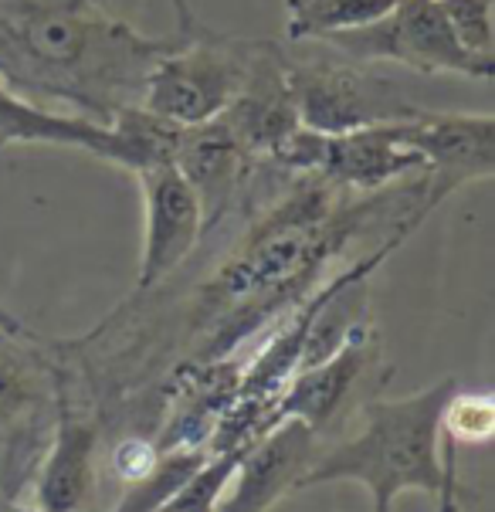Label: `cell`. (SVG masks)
<instances>
[{
  "mask_svg": "<svg viewBox=\"0 0 495 512\" xmlns=\"http://www.w3.org/2000/svg\"><path fill=\"white\" fill-rule=\"evenodd\" d=\"M170 38H146L99 0H0V78L109 126L136 109Z\"/></svg>",
  "mask_w": 495,
  "mask_h": 512,
  "instance_id": "1",
  "label": "cell"
},
{
  "mask_svg": "<svg viewBox=\"0 0 495 512\" xmlns=\"http://www.w3.org/2000/svg\"><path fill=\"white\" fill-rule=\"evenodd\" d=\"M255 51L258 41L207 28L177 0V31L146 75L140 109L170 126L211 123L241 92Z\"/></svg>",
  "mask_w": 495,
  "mask_h": 512,
  "instance_id": "3",
  "label": "cell"
},
{
  "mask_svg": "<svg viewBox=\"0 0 495 512\" xmlns=\"http://www.w3.org/2000/svg\"><path fill=\"white\" fill-rule=\"evenodd\" d=\"M156 458H160V448H156V445H150V441H143V438H129V441H123V445L116 448L112 465H116L119 479L129 485V482L143 479V475L156 465Z\"/></svg>",
  "mask_w": 495,
  "mask_h": 512,
  "instance_id": "19",
  "label": "cell"
},
{
  "mask_svg": "<svg viewBox=\"0 0 495 512\" xmlns=\"http://www.w3.org/2000/svg\"><path fill=\"white\" fill-rule=\"evenodd\" d=\"M495 431V401L485 390H468L462 387L448 397L445 414H441V435L451 438L455 445H485Z\"/></svg>",
  "mask_w": 495,
  "mask_h": 512,
  "instance_id": "16",
  "label": "cell"
},
{
  "mask_svg": "<svg viewBox=\"0 0 495 512\" xmlns=\"http://www.w3.org/2000/svg\"><path fill=\"white\" fill-rule=\"evenodd\" d=\"M394 4L397 0H285V38L329 41L380 21Z\"/></svg>",
  "mask_w": 495,
  "mask_h": 512,
  "instance_id": "15",
  "label": "cell"
},
{
  "mask_svg": "<svg viewBox=\"0 0 495 512\" xmlns=\"http://www.w3.org/2000/svg\"><path fill=\"white\" fill-rule=\"evenodd\" d=\"M170 160L184 173L190 190L201 201L204 214V238L221 228L228 214L238 211L245 197L248 177L255 163L245 150L231 140V133L217 119L201 126H177L170 140Z\"/></svg>",
  "mask_w": 495,
  "mask_h": 512,
  "instance_id": "10",
  "label": "cell"
},
{
  "mask_svg": "<svg viewBox=\"0 0 495 512\" xmlns=\"http://www.w3.org/2000/svg\"><path fill=\"white\" fill-rule=\"evenodd\" d=\"M319 451V431L306 421H279L255 435L241 451V462L231 475V496L221 499L217 512H268L285 496L299 492L302 475L309 472Z\"/></svg>",
  "mask_w": 495,
  "mask_h": 512,
  "instance_id": "9",
  "label": "cell"
},
{
  "mask_svg": "<svg viewBox=\"0 0 495 512\" xmlns=\"http://www.w3.org/2000/svg\"><path fill=\"white\" fill-rule=\"evenodd\" d=\"M38 387H41L38 363L24 360L14 350L0 353V424L28 414L24 407L38 401Z\"/></svg>",
  "mask_w": 495,
  "mask_h": 512,
  "instance_id": "18",
  "label": "cell"
},
{
  "mask_svg": "<svg viewBox=\"0 0 495 512\" xmlns=\"http://www.w3.org/2000/svg\"><path fill=\"white\" fill-rule=\"evenodd\" d=\"M0 336H7V340H31V333L24 329V323L7 306H0Z\"/></svg>",
  "mask_w": 495,
  "mask_h": 512,
  "instance_id": "21",
  "label": "cell"
},
{
  "mask_svg": "<svg viewBox=\"0 0 495 512\" xmlns=\"http://www.w3.org/2000/svg\"><path fill=\"white\" fill-rule=\"evenodd\" d=\"M340 55L363 65H404L418 75H462L489 82L495 62L468 55L451 34L438 0H397L380 21L323 41Z\"/></svg>",
  "mask_w": 495,
  "mask_h": 512,
  "instance_id": "5",
  "label": "cell"
},
{
  "mask_svg": "<svg viewBox=\"0 0 495 512\" xmlns=\"http://www.w3.org/2000/svg\"><path fill=\"white\" fill-rule=\"evenodd\" d=\"M289 89L302 126L312 133L336 136L363 126L397 123L414 116V106L394 78L373 72V65L353 58H289Z\"/></svg>",
  "mask_w": 495,
  "mask_h": 512,
  "instance_id": "4",
  "label": "cell"
},
{
  "mask_svg": "<svg viewBox=\"0 0 495 512\" xmlns=\"http://www.w3.org/2000/svg\"><path fill=\"white\" fill-rule=\"evenodd\" d=\"M143 194V255L136 295L153 292L197 251L204 238L201 201L170 156H153L133 170Z\"/></svg>",
  "mask_w": 495,
  "mask_h": 512,
  "instance_id": "6",
  "label": "cell"
},
{
  "mask_svg": "<svg viewBox=\"0 0 495 512\" xmlns=\"http://www.w3.org/2000/svg\"><path fill=\"white\" fill-rule=\"evenodd\" d=\"M397 133L424 160L431 197L438 204L458 187L495 173V119L489 112L418 109L414 116L397 119Z\"/></svg>",
  "mask_w": 495,
  "mask_h": 512,
  "instance_id": "7",
  "label": "cell"
},
{
  "mask_svg": "<svg viewBox=\"0 0 495 512\" xmlns=\"http://www.w3.org/2000/svg\"><path fill=\"white\" fill-rule=\"evenodd\" d=\"M312 173L329 180L333 187L350 190V194H373V190L401 184V180L428 170H424L421 156L411 146H404L397 123H380L336 136L319 133Z\"/></svg>",
  "mask_w": 495,
  "mask_h": 512,
  "instance_id": "11",
  "label": "cell"
},
{
  "mask_svg": "<svg viewBox=\"0 0 495 512\" xmlns=\"http://www.w3.org/2000/svg\"><path fill=\"white\" fill-rule=\"evenodd\" d=\"M441 458H445V479H441V489L434 502H438V512H462V482H458V445L451 438L441 435Z\"/></svg>",
  "mask_w": 495,
  "mask_h": 512,
  "instance_id": "20",
  "label": "cell"
},
{
  "mask_svg": "<svg viewBox=\"0 0 495 512\" xmlns=\"http://www.w3.org/2000/svg\"><path fill=\"white\" fill-rule=\"evenodd\" d=\"M370 357H373V333L363 323L336 353H329L319 363H309V367H299L285 380V387L268 404L262 431L289 418L306 421L312 431H323L333 421V414L343 411V404L350 401V394L360 384Z\"/></svg>",
  "mask_w": 495,
  "mask_h": 512,
  "instance_id": "12",
  "label": "cell"
},
{
  "mask_svg": "<svg viewBox=\"0 0 495 512\" xmlns=\"http://www.w3.org/2000/svg\"><path fill=\"white\" fill-rule=\"evenodd\" d=\"M99 431L92 421L65 414L38 465L34 506L38 512H82L95 492Z\"/></svg>",
  "mask_w": 495,
  "mask_h": 512,
  "instance_id": "14",
  "label": "cell"
},
{
  "mask_svg": "<svg viewBox=\"0 0 495 512\" xmlns=\"http://www.w3.org/2000/svg\"><path fill=\"white\" fill-rule=\"evenodd\" d=\"M285 65H289V55H282L279 45L258 41L245 85L231 99V106L217 116V123L228 129L248 160L265 163V167L279 160L282 150L302 129Z\"/></svg>",
  "mask_w": 495,
  "mask_h": 512,
  "instance_id": "8",
  "label": "cell"
},
{
  "mask_svg": "<svg viewBox=\"0 0 495 512\" xmlns=\"http://www.w3.org/2000/svg\"><path fill=\"white\" fill-rule=\"evenodd\" d=\"M495 0H438L451 34L458 38L468 55L495 62V24H492Z\"/></svg>",
  "mask_w": 495,
  "mask_h": 512,
  "instance_id": "17",
  "label": "cell"
},
{
  "mask_svg": "<svg viewBox=\"0 0 495 512\" xmlns=\"http://www.w3.org/2000/svg\"><path fill=\"white\" fill-rule=\"evenodd\" d=\"M458 390L455 377L407 397H380L363 407V424L340 445L316 451L299 492L329 482H353L370 492L373 512H394L404 492L438 496L445 479L441 414Z\"/></svg>",
  "mask_w": 495,
  "mask_h": 512,
  "instance_id": "2",
  "label": "cell"
},
{
  "mask_svg": "<svg viewBox=\"0 0 495 512\" xmlns=\"http://www.w3.org/2000/svg\"><path fill=\"white\" fill-rule=\"evenodd\" d=\"M7 146H65V150H82L109 160L129 173L136 170L133 146L112 126H99L55 106H41L0 78V150Z\"/></svg>",
  "mask_w": 495,
  "mask_h": 512,
  "instance_id": "13",
  "label": "cell"
}]
</instances>
